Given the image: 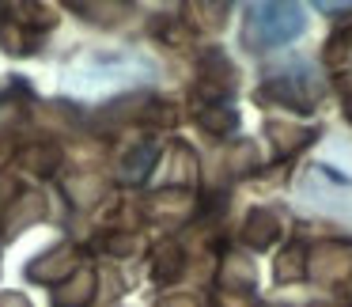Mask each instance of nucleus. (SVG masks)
I'll return each mask as SVG.
<instances>
[{
	"label": "nucleus",
	"mask_w": 352,
	"mask_h": 307,
	"mask_svg": "<svg viewBox=\"0 0 352 307\" xmlns=\"http://www.w3.org/2000/svg\"><path fill=\"white\" fill-rule=\"evenodd\" d=\"M197 129L208 137H231L239 129V110L231 103H212V107H197Z\"/></svg>",
	"instance_id": "2eb2a0df"
},
{
	"label": "nucleus",
	"mask_w": 352,
	"mask_h": 307,
	"mask_svg": "<svg viewBox=\"0 0 352 307\" xmlns=\"http://www.w3.org/2000/svg\"><path fill=\"white\" fill-rule=\"evenodd\" d=\"M193 209H197V198L190 190H175V186H163L140 201V216L152 224H182L193 216Z\"/></svg>",
	"instance_id": "39448f33"
},
{
	"label": "nucleus",
	"mask_w": 352,
	"mask_h": 307,
	"mask_svg": "<svg viewBox=\"0 0 352 307\" xmlns=\"http://www.w3.org/2000/svg\"><path fill=\"white\" fill-rule=\"evenodd\" d=\"M155 307H201V299L193 292H167V296H160Z\"/></svg>",
	"instance_id": "5701e85b"
},
{
	"label": "nucleus",
	"mask_w": 352,
	"mask_h": 307,
	"mask_svg": "<svg viewBox=\"0 0 352 307\" xmlns=\"http://www.w3.org/2000/svg\"><path fill=\"white\" fill-rule=\"evenodd\" d=\"M307 277L318 284H344L352 281V243L341 239H326L311 251L307 258Z\"/></svg>",
	"instance_id": "20e7f679"
},
{
	"label": "nucleus",
	"mask_w": 352,
	"mask_h": 307,
	"mask_svg": "<svg viewBox=\"0 0 352 307\" xmlns=\"http://www.w3.org/2000/svg\"><path fill=\"white\" fill-rule=\"evenodd\" d=\"M155 163H160V145H155V140H137V145L118 160V182L140 186L155 171Z\"/></svg>",
	"instance_id": "9d476101"
},
{
	"label": "nucleus",
	"mask_w": 352,
	"mask_h": 307,
	"mask_svg": "<svg viewBox=\"0 0 352 307\" xmlns=\"http://www.w3.org/2000/svg\"><path fill=\"white\" fill-rule=\"evenodd\" d=\"M307 258H311V246H303L299 239H292V243L280 246V254L273 258V277L280 284L303 281V277H307Z\"/></svg>",
	"instance_id": "4468645a"
},
{
	"label": "nucleus",
	"mask_w": 352,
	"mask_h": 307,
	"mask_svg": "<svg viewBox=\"0 0 352 307\" xmlns=\"http://www.w3.org/2000/svg\"><path fill=\"white\" fill-rule=\"evenodd\" d=\"M0 307H31L23 292H0Z\"/></svg>",
	"instance_id": "a878e982"
},
{
	"label": "nucleus",
	"mask_w": 352,
	"mask_h": 307,
	"mask_svg": "<svg viewBox=\"0 0 352 307\" xmlns=\"http://www.w3.org/2000/svg\"><path fill=\"white\" fill-rule=\"evenodd\" d=\"M12 156H16V148H12V140H0V163H8Z\"/></svg>",
	"instance_id": "bb28decb"
},
{
	"label": "nucleus",
	"mask_w": 352,
	"mask_h": 307,
	"mask_svg": "<svg viewBox=\"0 0 352 307\" xmlns=\"http://www.w3.org/2000/svg\"><path fill=\"white\" fill-rule=\"evenodd\" d=\"M61 160H65V152L54 140H31V145H23L16 152V163L23 171H31V175H54L61 167Z\"/></svg>",
	"instance_id": "ddd939ff"
},
{
	"label": "nucleus",
	"mask_w": 352,
	"mask_h": 307,
	"mask_svg": "<svg viewBox=\"0 0 352 307\" xmlns=\"http://www.w3.org/2000/svg\"><path fill=\"white\" fill-rule=\"evenodd\" d=\"M0 46L8 50V54H34V46H38V34L27 31L19 19H0Z\"/></svg>",
	"instance_id": "a211bd4d"
},
{
	"label": "nucleus",
	"mask_w": 352,
	"mask_h": 307,
	"mask_svg": "<svg viewBox=\"0 0 352 307\" xmlns=\"http://www.w3.org/2000/svg\"><path fill=\"white\" fill-rule=\"evenodd\" d=\"M137 246H140V239L133 235V231H125V228H114V231L102 235V251H107L110 258H125V254H133Z\"/></svg>",
	"instance_id": "4be33fe9"
},
{
	"label": "nucleus",
	"mask_w": 352,
	"mask_h": 307,
	"mask_svg": "<svg viewBox=\"0 0 352 307\" xmlns=\"http://www.w3.org/2000/svg\"><path fill=\"white\" fill-rule=\"evenodd\" d=\"M307 31V12L303 4H280V0H269V4H250L243 16V46L261 54V50H276L288 46L292 39Z\"/></svg>",
	"instance_id": "f257e3e1"
},
{
	"label": "nucleus",
	"mask_w": 352,
	"mask_h": 307,
	"mask_svg": "<svg viewBox=\"0 0 352 307\" xmlns=\"http://www.w3.org/2000/svg\"><path fill=\"white\" fill-rule=\"evenodd\" d=\"M155 34H160L167 46H190V39H193L190 23H186V19H178V16L160 19V23H155Z\"/></svg>",
	"instance_id": "aec40b11"
},
{
	"label": "nucleus",
	"mask_w": 352,
	"mask_h": 307,
	"mask_svg": "<svg viewBox=\"0 0 352 307\" xmlns=\"http://www.w3.org/2000/svg\"><path fill=\"white\" fill-rule=\"evenodd\" d=\"M280 216L273 213V209H250V213L243 216V224H239V239H243V246H250V251H269V246L280 239Z\"/></svg>",
	"instance_id": "6e6552de"
},
{
	"label": "nucleus",
	"mask_w": 352,
	"mask_h": 307,
	"mask_svg": "<svg viewBox=\"0 0 352 307\" xmlns=\"http://www.w3.org/2000/svg\"><path fill=\"white\" fill-rule=\"evenodd\" d=\"M65 190H69V198L76 201V205H95V201L107 198V178L95 175V171H80V175H72L69 182H65Z\"/></svg>",
	"instance_id": "f3484780"
},
{
	"label": "nucleus",
	"mask_w": 352,
	"mask_h": 307,
	"mask_svg": "<svg viewBox=\"0 0 352 307\" xmlns=\"http://www.w3.org/2000/svg\"><path fill=\"white\" fill-rule=\"evenodd\" d=\"M95 292H99V273L91 266H80L69 281L54 288V307H91Z\"/></svg>",
	"instance_id": "9b49d317"
},
{
	"label": "nucleus",
	"mask_w": 352,
	"mask_h": 307,
	"mask_svg": "<svg viewBox=\"0 0 352 307\" xmlns=\"http://www.w3.org/2000/svg\"><path fill=\"white\" fill-rule=\"evenodd\" d=\"M265 137H269V145H273L276 160H288V156L303 152V148L318 137V129H311V125H292V122H284V118H269Z\"/></svg>",
	"instance_id": "1a4fd4ad"
},
{
	"label": "nucleus",
	"mask_w": 352,
	"mask_h": 307,
	"mask_svg": "<svg viewBox=\"0 0 352 307\" xmlns=\"http://www.w3.org/2000/svg\"><path fill=\"white\" fill-rule=\"evenodd\" d=\"M186 12H193L186 23H190V31H223L228 27V4H190Z\"/></svg>",
	"instance_id": "6ab92c4d"
},
{
	"label": "nucleus",
	"mask_w": 352,
	"mask_h": 307,
	"mask_svg": "<svg viewBox=\"0 0 352 307\" xmlns=\"http://www.w3.org/2000/svg\"><path fill=\"white\" fill-rule=\"evenodd\" d=\"M344 118L352 122V92H344Z\"/></svg>",
	"instance_id": "cd10ccee"
},
{
	"label": "nucleus",
	"mask_w": 352,
	"mask_h": 307,
	"mask_svg": "<svg viewBox=\"0 0 352 307\" xmlns=\"http://www.w3.org/2000/svg\"><path fill=\"white\" fill-rule=\"evenodd\" d=\"M254 167H261L254 145H250V140H239V145L228 152V171H231V175H250Z\"/></svg>",
	"instance_id": "412c9836"
},
{
	"label": "nucleus",
	"mask_w": 352,
	"mask_h": 307,
	"mask_svg": "<svg viewBox=\"0 0 352 307\" xmlns=\"http://www.w3.org/2000/svg\"><path fill=\"white\" fill-rule=\"evenodd\" d=\"M42 216H46V198L34 193V190H23V193H16V198H8V205L0 213V228H4V235H19V231H27L31 224H38Z\"/></svg>",
	"instance_id": "0eeeda50"
},
{
	"label": "nucleus",
	"mask_w": 352,
	"mask_h": 307,
	"mask_svg": "<svg viewBox=\"0 0 352 307\" xmlns=\"http://www.w3.org/2000/svg\"><path fill=\"white\" fill-rule=\"evenodd\" d=\"M80 269V251L72 243H57V246H50V251H42L38 258L27 266V277L31 281H38V284H61V281H69L72 273Z\"/></svg>",
	"instance_id": "423d86ee"
},
{
	"label": "nucleus",
	"mask_w": 352,
	"mask_h": 307,
	"mask_svg": "<svg viewBox=\"0 0 352 307\" xmlns=\"http://www.w3.org/2000/svg\"><path fill=\"white\" fill-rule=\"evenodd\" d=\"M311 307H352V292H329V296L314 299Z\"/></svg>",
	"instance_id": "393cba45"
},
{
	"label": "nucleus",
	"mask_w": 352,
	"mask_h": 307,
	"mask_svg": "<svg viewBox=\"0 0 352 307\" xmlns=\"http://www.w3.org/2000/svg\"><path fill=\"white\" fill-rule=\"evenodd\" d=\"M235 92V65L223 50H205L201 54V69H197V99L201 107L212 103H231Z\"/></svg>",
	"instance_id": "7ed1b4c3"
},
{
	"label": "nucleus",
	"mask_w": 352,
	"mask_h": 307,
	"mask_svg": "<svg viewBox=\"0 0 352 307\" xmlns=\"http://www.w3.org/2000/svg\"><path fill=\"white\" fill-rule=\"evenodd\" d=\"M258 103H273V107H292L299 114L314 110L322 95V76L311 61H292V65H276L265 72V80L258 84Z\"/></svg>",
	"instance_id": "f03ea898"
},
{
	"label": "nucleus",
	"mask_w": 352,
	"mask_h": 307,
	"mask_svg": "<svg viewBox=\"0 0 352 307\" xmlns=\"http://www.w3.org/2000/svg\"><path fill=\"white\" fill-rule=\"evenodd\" d=\"M220 288L223 292H246L254 288V266L243 254H223L220 258Z\"/></svg>",
	"instance_id": "dca6fc26"
},
{
	"label": "nucleus",
	"mask_w": 352,
	"mask_h": 307,
	"mask_svg": "<svg viewBox=\"0 0 352 307\" xmlns=\"http://www.w3.org/2000/svg\"><path fill=\"white\" fill-rule=\"evenodd\" d=\"M186 266H190V258H186V251L175 243V239H163L160 246L152 251V281L163 284V288H170V284L178 281V277L186 273Z\"/></svg>",
	"instance_id": "f8f14e48"
},
{
	"label": "nucleus",
	"mask_w": 352,
	"mask_h": 307,
	"mask_svg": "<svg viewBox=\"0 0 352 307\" xmlns=\"http://www.w3.org/2000/svg\"><path fill=\"white\" fill-rule=\"evenodd\" d=\"M216 307H254V299L246 292H216Z\"/></svg>",
	"instance_id": "b1692460"
}]
</instances>
